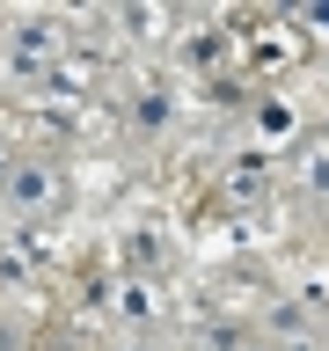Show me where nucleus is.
I'll use <instances>...</instances> for the list:
<instances>
[{"label": "nucleus", "mask_w": 329, "mask_h": 351, "mask_svg": "<svg viewBox=\"0 0 329 351\" xmlns=\"http://www.w3.org/2000/svg\"><path fill=\"white\" fill-rule=\"evenodd\" d=\"M125 125H132V139H169L175 132V88H132Z\"/></svg>", "instance_id": "obj_4"}, {"label": "nucleus", "mask_w": 329, "mask_h": 351, "mask_svg": "<svg viewBox=\"0 0 329 351\" xmlns=\"http://www.w3.org/2000/svg\"><path fill=\"white\" fill-rule=\"evenodd\" d=\"M227 29H234V51L256 66V73H271V81L307 59V37L293 29V15H249V22H227Z\"/></svg>", "instance_id": "obj_2"}, {"label": "nucleus", "mask_w": 329, "mask_h": 351, "mask_svg": "<svg viewBox=\"0 0 329 351\" xmlns=\"http://www.w3.org/2000/svg\"><path fill=\"white\" fill-rule=\"evenodd\" d=\"M249 117H256L263 139H285V132H300V110H293V95H256V103H249Z\"/></svg>", "instance_id": "obj_6"}, {"label": "nucleus", "mask_w": 329, "mask_h": 351, "mask_svg": "<svg viewBox=\"0 0 329 351\" xmlns=\"http://www.w3.org/2000/svg\"><path fill=\"white\" fill-rule=\"evenodd\" d=\"M22 344H29V329H22L15 315H0V351H22Z\"/></svg>", "instance_id": "obj_7"}, {"label": "nucleus", "mask_w": 329, "mask_h": 351, "mask_svg": "<svg viewBox=\"0 0 329 351\" xmlns=\"http://www.w3.org/2000/svg\"><path fill=\"white\" fill-rule=\"evenodd\" d=\"M66 197H73V191H66V169L51 161V154H15V169H8V183H0V213L44 227Z\"/></svg>", "instance_id": "obj_1"}, {"label": "nucleus", "mask_w": 329, "mask_h": 351, "mask_svg": "<svg viewBox=\"0 0 329 351\" xmlns=\"http://www.w3.org/2000/svg\"><path fill=\"white\" fill-rule=\"evenodd\" d=\"M110 315L125 329H139V337L175 322V307L161 300V278H110Z\"/></svg>", "instance_id": "obj_3"}, {"label": "nucleus", "mask_w": 329, "mask_h": 351, "mask_svg": "<svg viewBox=\"0 0 329 351\" xmlns=\"http://www.w3.org/2000/svg\"><path fill=\"white\" fill-rule=\"evenodd\" d=\"M271 197V169L263 161H227L219 169V205H263Z\"/></svg>", "instance_id": "obj_5"}]
</instances>
